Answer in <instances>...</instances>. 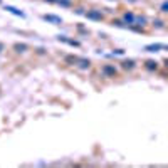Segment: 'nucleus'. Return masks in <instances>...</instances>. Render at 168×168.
Instances as JSON below:
<instances>
[{
  "mask_svg": "<svg viewBox=\"0 0 168 168\" xmlns=\"http://www.w3.org/2000/svg\"><path fill=\"white\" fill-rule=\"evenodd\" d=\"M86 15H87V19H91V20H103V13L99 10H89Z\"/></svg>",
  "mask_w": 168,
  "mask_h": 168,
  "instance_id": "3",
  "label": "nucleus"
},
{
  "mask_svg": "<svg viewBox=\"0 0 168 168\" xmlns=\"http://www.w3.org/2000/svg\"><path fill=\"white\" fill-rule=\"evenodd\" d=\"M155 25H156V27H163V22H161V20H156V22H155Z\"/></svg>",
  "mask_w": 168,
  "mask_h": 168,
  "instance_id": "16",
  "label": "nucleus"
},
{
  "mask_svg": "<svg viewBox=\"0 0 168 168\" xmlns=\"http://www.w3.org/2000/svg\"><path fill=\"white\" fill-rule=\"evenodd\" d=\"M42 19L47 20V22H51V24H60V22H62V20H60V17L52 15V13H46V15H42Z\"/></svg>",
  "mask_w": 168,
  "mask_h": 168,
  "instance_id": "1",
  "label": "nucleus"
},
{
  "mask_svg": "<svg viewBox=\"0 0 168 168\" xmlns=\"http://www.w3.org/2000/svg\"><path fill=\"white\" fill-rule=\"evenodd\" d=\"M57 4L62 7H71V0H57Z\"/></svg>",
  "mask_w": 168,
  "mask_h": 168,
  "instance_id": "12",
  "label": "nucleus"
},
{
  "mask_svg": "<svg viewBox=\"0 0 168 168\" xmlns=\"http://www.w3.org/2000/svg\"><path fill=\"white\" fill-rule=\"evenodd\" d=\"M67 62H77V57L76 56H69V57H66Z\"/></svg>",
  "mask_w": 168,
  "mask_h": 168,
  "instance_id": "14",
  "label": "nucleus"
},
{
  "mask_svg": "<svg viewBox=\"0 0 168 168\" xmlns=\"http://www.w3.org/2000/svg\"><path fill=\"white\" fill-rule=\"evenodd\" d=\"M2 49H4V44H0V51H2Z\"/></svg>",
  "mask_w": 168,
  "mask_h": 168,
  "instance_id": "18",
  "label": "nucleus"
},
{
  "mask_svg": "<svg viewBox=\"0 0 168 168\" xmlns=\"http://www.w3.org/2000/svg\"><path fill=\"white\" fill-rule=\"evenodd\" d=\"M77 62L81 64V67H89V60L87 59H77Z\"/></svg>",
  "mask_w": 168,
  "mask_h": 168,
  "instance_id": "13",
  "label": "nucleus"
},
{
  "mask_svg": "<svg viewBox=\"0 0 168 168\" xmlns=\"http://www.w3.org/2000/svg\"><path fill=\"white\" fill-rule=\"evenodd\" d=\"M160 49H167V46H163V44H150V46L145 47L146 52H158Z\"/></svg>",
  "mask_w": 168,
  "mask_h": 168,
  "instance_id": "2",
  "label": "nucleus"
},
{
  "mask_svg": "<svg viewBox=\"0 0 168 168\" xmlns=\"http://www.w3.org/2000/svg\"><path fill=\"white\" fill-rule=\"evenodd\" d=\"M59 40H62V42H66V44H69V46H74V47H77V46H79V42H77V40H72V39H66V37H59Z\"/></svg>",
  "mask_w": 168,
  "mask_h": 168,
  "instance_id": "7",
  "label": "nucleus"
},
{
  "mask_svg": "<svg viewBox=\"0 0 168 168\" xmlns=\"http://www.w3.org/2000/svg\"><path fill=\"white\" fill-rule=\"evenodd\" d=\"M5 10L13 13V15H17V17H24V12H20L19 8H15V7H12V5H5Z\"/></svg>",
  "mask_w": 168,
  "mask_h": 168,
  "instance_id": "5",
  "label": "nucleus"
},
{
  "mask_svg": "<svg viewBox=\"0 0 168 168\" xmlns=\"http://www.w3.org/2000/svg\"><path fill=\"white\" fill-rule=\"evenodd\" d=\"M123 19H124V22H126V24H133V22H134V15L131 12H126L124 15H123Z\"/></svg>",
  "mask_w": 168,
  "mask_h": 168,
  "instance_id": "6",
  "label": "nucleus"
},
{
  "mask_svg": "<svg viewBox=\"0 0 168 168\" xmlns=\"http://www.w3.org/2000/svg\"><path fill=\"white\" fill-rule=\"evenodd\" d=\"M103 72L106 74V76H109V77H114L116 76V67L106 64V66H103Z\"/></svg>",
  "mask_w": 168,
  "mask_h": 168,
  "instance_id": "4",
  "label": "nucleus"
},
{
  "mask_svg": "<svg viewBox=\"0 0 168 168\" xmlns=\"http://www.w3.org/2000/svg\"><path fill=\"white\" fill-rule=\"evenodd\" d=\"M46 2H49V4H54V2H57V0H46Z\"/></svg>",
  "mask_w": 168,
  "mask_h": 168,
  "instance_id": "17",
  "label": "nucleus"
},
{
  "mask_svg": "<svg viewBox=\"0 0 168 168\" xmlns=\"http://www.w3.org/2000/svg\"><path fill=\"white\" fill-rule=\"evenodd\" d=\"M123 67H124V69H133L134 60H124V62H123Z\"/></svg>",
  "mask_w": 168,
  "mask_h": 168,
  "instance_id": "10",
  "label": "nucleus"
},
{
  "mask_svg": "<svg viewBox=\"0 0 168 168\" xmlns=\"http://www.w3.org/2000/svg\"><path fill=\"white\" fill-rule=\"evenodd\" d=\"M156 67H158V62H155V60H146V69L156 71Z\"/></svg>",
  "mask_w": 168,
  "mask_h": 168,
  "instance_id": "8",
  "label": "nucleus"
},
{
  "mask_svg": "<svg viewBox=\"0 0 168 168\" xmlns=\"http://www.w3.org/2000/svg\"><path fill=\"white\" fill-rule=\"evenodd\" d=\"M13 49H15L17 52H24V51L27 49V46H25V44H15V46H13Z\"/></svg>",
  "mask_w": 168,
  "mask_h": 168,
  "instance_id": "9",
  "label": "nucleus"
},
{
  "mask_svg": "<svg viewBox=\"0 0 168 168\" xmlns=\"http://www.w3.org/2000/svg\"><path fill=\"white\" fill-rule=\"evenodd\" d=\"M128 2H136V0H128Z\"/></svg>",
  "mask_w": 168,
  "mask_h": 168,
  "instance_id": "19",
  "label": "nucleus"
},
{
  "mask_svg": "<svg viewBox=\"0 0 168 168\" xmlns=\"http://www.w3.org/2000/svg\"><path fill=\"white\" fill-rule=\"evenodd\" d=\"M134 22H136L138 25H145V22H146V19H145V17H134Z\"/></svg>",
  "mask_w": 168,
  "mask_h": 168,
  "instance_id": "11",
  "label": "nucleus"
},
{
  "mask_svg": "<svg viewBox=\"0 0 168 168\" xmlns=\"http://www.w3.org/2000/svg\"><path fill=\"white\" fill-rule=\"evenodd\" d=\"M161 12H168V2H163V4H161Z\"/></svg>",
  "mask_w": 168,
  "mask_h": 168,
  "instance_id": "15",
  "label": "nucleus"
}]
</instances>
